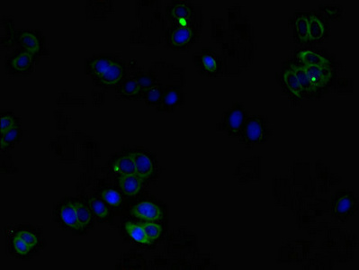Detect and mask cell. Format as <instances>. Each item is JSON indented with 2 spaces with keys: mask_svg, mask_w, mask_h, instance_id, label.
Here are the masks:
<instances>
[{
  "mask_svg": "<svg viewBox=\"0 0 359 270\" xmlns=\"http://www.w3.org/2000/svg\"><path fill=\"white\" fill-rule=\"evenodd\" d=\"M60 214H61L62 222L66 225H68V227L73 228L75 230H81V229H83L82 226L79 223V219H78V215H77L74 204L71 203V202H67V203H65L64 205L61 206Z\"/></svg>",
  "mask_w": 359,
  "mask_h": 270,
  "instance_id": "cell-12",
  "label": "cell"
},
{
  "mask_svg": "<svg viewBox=\"0 0 359 270\" xmlns=\"http://www.w3.org/2000/svg\"><path fill=\"white\" fill-rule=\"evenodd\" d=\"M141 226L143 227L146 235L151 241L158 239L161 234L162 227L158 225V223L147 222V223H142Z\"/></svg>",
  "mask_w": 359,
  "mask_h": 270,
  "instance_id": "cell-28",
  "label": "cell"
},
{
  "mask_svg": "<svg viewBox=\"0 0 359 270\" xmlns=\"http://www.w3.org/2000/svg\"><path fill=\"white\" fill-rule=\"evenodd\" d=\"M125 230L130 237L133 238L134 241L141 244H151V241L148 238L143 227L139 224L133 223H125Z\"/></svg>",
  "mask_w": 359,
  "mask_h": 270,
  "instance_id": "cell-16",
  "label": "cell"
},
{
  "mask_svg": "<svg viewBox=\"0 0 359 270\" xmlns=\"http://www.w3.org/2000/svg\"><path fill=\"white\" fill-rule=\"evenodd\" d=\"M306 68V73L308 75L311 85L313 89L315 90L318 87H322L327 84L331 78V71L328 68L327 66H303Z\"/></svg>",
  "mask_w": 359,
  "mask_h": 270,
  "instance_id": "cell-7",
  "label": "cell"
},
{
  "mask_svg": "<svg viewBox=\"0 0 359 270\" xmlns=\"http://www.w3.org/2000/svg\"><path fill=\"white\" fill-rule=\"evenodd\" d=\"M166 17L172 25L198 26L204 25L202 7L187 1H172L166 9Z\"/></svg>",
  "mask_w": 359,
  "mask_h": 270,
  "instance_id": "cell-1",
  "label": "cell"
},
{
  "mask_svg": "<svg viewBox=\"0 0 359 270\" xmlns=\"http://www.w3.org/2000/svg\"><path fill=\"white\" fill-rule=\"evenodd\" d=\"M202 27L172 25L165 32V43L173 50H187L198 42Z\"/></svg>",
  "mask_w": 359,
  "mask_h": 270,
  "instance_id": "cell-2",
  "label": "cell"
},
{
  "mask_svg": "<svg viewBox=\"0 0 359 270\" xmlns=\"http://www.w3.org/2000/svg\"><path fill=\"white\" fill-rule=\"evenodd\" d=\"M241 17V7H232L229 8V13H228V18H229V23L237 21Z\"/></svg>",
  "mask_w": 359,
  "mask_h": 270,
  "instance_id": "cell-36",
  "label": "cell"
},
{
  "mask_svg": "<svg viewBox=\"0 0 359 270\" xmlns=\"http://www.w3.org/2000/svg\"><path fill=\"white\" fill-rule=\"evenodd\" d=\"M351 205H352V199L349 197V195H343L336 203L335 211L337 213H346L351 209Z\"/></svg>",
  "mask_w": 359,
  "mask_h": 270,
  "instance_id": "cell-30",
  "label": "cell"
},
{
  "mask_svg": "<svg viewBox=\"0 0 359 270\" xmlns=\"http://www.w3.org/2000/svg\"><path fill=\"white\" fill-rule=\"evenodd\" d=\"M13 245H14L15 251L17 252L18 254H21V255L27 254L30 251V249H31V247L23 239L19 237L17 234L13 239Z\"/></svg>",
  "mask_w": 359,
  "mask_h": 270,
  "instance_id": "cell-31",
  "label": "cell"
},
{
  "mask_svg": "<svg viewBox=\"0 0 359 270\" xmlns=\"http://www.w3.org/2000/svg\"><path fill=\"white\" fill-rule=\"evenodd\" d=\"M137 82L139 83L141 89L147 90L151 88V86H155L157 83L155 81V79L150 74H141L138 76L136 79Z\"/></svg>",
  "mask_w": 359,
  "mask_h": 270,
  "instance_id": "cell-32",
  "label": "cell"
},
{
  "mask_svg": "<svg viewBox=\"0 0 359 270\" xmlns=\"http://www.w3.org/2000/svg\"><path fill=\"white\" fill-rule=\"evenodd\" d=\"M73 204L75 206L79 223L82 228H85L89 224L90 221H91V212H89L88 209L86 208V205H83L82 203L75 202Z\"/></svg>",
  "mask_w": 359,
  "mask_h": 270,
  "instance_id": "cell-25",
  "label": "cell"
},
{
  "mask_svg": "<svg viewBox=\"0 0 359 270\" xmlns=\"http://www.w3.org/2000/svg\"><path fill=\"white\" fill-rule=\"evenodd\" d=\"M296 34L299 40L306 43L309 41V32H308V16L306 14H300L295 17V21Z\"/></svg>",
  "mask_w": 359,
  "mask_h": 270,
  "instance_id": "cell-20",
  "label": "cell"
},
{
  "mask_svg": "<svg viewBox=\"0 0 359 270\" xmlns=\"http://www.w3.org/2000/svg\"><path fill=\"white\" fill-rule=\"evenodd\" d=\"M246 121V111L244 108L237 104L229 110L223 119L224 129L230 134H237L241 132Z\"/></svg>",
  "mask_w": 359,
  "mask_h": 270,
  "instance_id": "cell-5",
  "label": "cell"
},
{
  "mask_svg": "<svg viewBox=\"0 0 359 270\" xmlns=\"http://www.w3.org/2000/svg\"><path fill=\"white\" fill-rule=\"evenodd\" d=\"M18 136V128L15 126L13 129L9 130L7 133H3L1 136V147L2 149L7 146L9 142L15 140Z\"/></svg>",
  "mask_w": 359,
  "mask_h": 270,
  "instance_id": "cell-33",
  "label": "cell"
},
{
  "mask_svg": "<svg viewBox=\"0 0 359 270\" xmlns=\"http://www.w3.org/2000/svg\"><path fill=\"white\" fill-rule=\"evenodd\" d=\"M299 58L303 62L304 66H327L326 58L313 50H302V52L299 53Z\"/></svg>",
  "mask_w": 359,
  "mask_h": 270,
  "instance_id": "cell-18",
  "label": "cell"
},
{
  "mask_svg": "<svg viewBox=\"0 0 359 270\" xmlns=\"http://www.w3.org/2000/svg\"><path fill=\"white\" fill-rule=\"evenodd\" d=\"M184 96L181 90L178 88H168L165 89L162 97L160 105L163 108L176 107L183 101Z\"/></svg>",
  "mask_w": 359,
  "mask_h": 270,
  "instance_id": "cell-13",
  "label": "cell"
},
{
  "mask_svg": "<svg viewBox=\"0 0 359 270\" xmlns=\"http://www.w3.org/2000/svg\"><path fill=\"white\" fill-rule=\"evenodd\" d=\"M320 10L324 12L331 20H338L343 14V8L338 4H325L320 5Z\"/></svg>",
  "mask_w": 359,
  "mask_h": 270,
  "instance_id": "cell-24",
  "label": "cell"
},
{
  "mask_svg": "<svg viewBox=\"0 0 359 270\" xmlns=\"http://www.w3.org/2000/svg\"><path fill=\"white\" fill-rule=\"evenodd\" d=\"M101 196H102L103 200L105 203H107L112 206H118L122 203L121 194H119L117 191L114 190V189H107V190L103 191Z\"/></svg>",
  "mask_w": 359,
  "mask_h": 270,
  "instance_id": "cell-29",
  "label": "cell"
},
{
  "mask_svg": "<svg viewBox=\"0 0 359 270\" xmlns=\"http://www.w3.org/2000/svg\"><path fill=\"white\" fill-rule=\"evenodd\" d=\"M132 214L147 222H155L162 218V212L158 205L151 202H141L133 206Z\"/></svg>",
  "mask_w": 359,
  "mask_h": 270,
  "instance_id": "cell-6",
  "label": "cell"
},
{
  "mask_svg": "<svg viewBox=\"0 0 359 270\" xmlns=\"http://www.w3.org/2000/svg\"><path fill=\"white\" fill-rule=\"evenodd\" d=\"M195 64L201 68L203 71L210 75H216L219 72L226 71L223 56L216 53L212 48H204L194 55Z\"/></svg>",
  "mask_w": 359,
  "mask_h": 270,
  "instance_id": "cell-3",
  "label": "cell"
},
{
  "mask_svg": "<svg viewBox=\"0 0 359 270\" xmlns=\"http://www.w3.org/2000/svg\"><path fill=\"white\" fill-rule=\"evenodd\" d=\"M17 235L21 239H23L31 248L36 246L37 242H38V240H37V237H36L35 235L32 233V232H30V231L22 230L20 232H18Z\"/></svg>",
  "mask_w": 359,
  "mask_h": 270,
  "instance_id": "cell-35",
  "label": "cell"
},
{
  "mask_svg": "<svg viewBox=\"0 0 359 270\" xmlns=\"http://www.w3.org/2000/svg\"><path fill=\"white\" fill-rule=\"evenodd\" d=\"M325 25L322 19L317 14H311L308 16V32L309 41L319 42L322 40L325 35Z\"/></svg>",
  "mask_w": 359,
  "mask_h": 270,
  "instance_id": "cell-11",
  "label": "cell"
},
{
  "mask_svg": "<svg viewBox=\"0 0 359 270\" xmlns=\"http://www.w3.org/2000/svg\"><path fill=\"white\" fill-rule=\"evenodd\" d=\"M89 207L94 213L99 217V218H105L109 214V211L106 207V205L104 202L98 199V198H90L89 199Z\"/></svg>",
  "mask_w": 359,
  "mask_h": 270,
  "instance_id": "cell-26",
  "label": "cell"
},
{
  "mask_svg": "<svg viewBox=\"0 0 359 270\" xmlns=\"http://www.w3.org/2000/svg\"><path fill=\"white\" fill-rule=\"evenodd\" d=\"M113 62L114 61H112L109 58L102 57L94 59L93 61L90 62V71L92 72L97 78L101 79V77L104 75Z\"/></svg>",
  "mask_w": 359,
  "mask_h": 270,
  "instance_id": "cell-19",
  "label": "cell"
},
{
  "mask_svg": "<svg viewBox=\"0 0 359 270\" xmlns=\"http://www.w3.org/2000/svg\"><path fill=\"white\" fill-rule=\"evenodd\" d=\"M266 130L262 119L250 117L245 121L241 132L246 141L249 143H259L266 138Z\"/></svg>",
  "mask_w": 359,
  "mask_h": 270,
  "instance_id": "cell-4",
  "label": "cell"
},
{
  "mask_svg": "<svg viewBox=\"0 0 359 270\" xmlns=\"http://www.w3.org/2000/svg\"><path fill=\"white\" fill-rule=\"evenodd\" d=\"M113 169L115 173H118L121 176H128L134 174V162L132 156L129 154L118 158L114 163Z\"/></svg>",
  "mask_w": 359,
  "mask_h": 270,
  "instance_id": "cell-15",
  "label": "cell"
},
{
  "mask_svg": "<svg viewBox=\"0 0 359 270\" xmlns=\"http://www.w3.org/2000/svg\"><path fill=\"white\" fill-rule=\"evenodd\" d=\"M15 121L9 115H2L1 117V134L7 133L15 127Z\"/></svg>",
  "mask_w": 359,
  "mask_h": 270,
  "instance_id": "cell-34",
  "label": "cell"
},
{
  "mask_svg": "<svg viewBox=\"0 0 359 270\" xmlns=\"http://www.w3.org/2000/svg\"><path fill=\"white\" fill-rule=\"evenodd\" d=\"M139 83L137 82L136 79H127L125 82H123L121 86V93L125 95L128 97H133L135 95H138L141 91Z\"/></svg>",
  "mask_w": 359,
  "mask_h": 270,
  "instance_id": "cell-27",
  "label": "cell"
},
{
  "mask_svg": "<svg viewBox=\"0 0 359 270\" xmlns=\"http://www.w3.org/2000/svg\"><path fill=\"white\" fill-rule=\"evenodd\" d=\"M130 155L132 156L134 162V174L140 176L142 180L148 179L149 177H151L154 170L153 163L151 161V158H149L147 155L139 151L133 152Z\"/></svg>",
  "mask_w": 359,
  "mask_h": 270,
  "instance_id": "cell-8",
  "label": "cell"
},
{
  "mask_svg": "<svg viewBox=\"0 0 359 270\" xmlns=\"http://www.w3.org/2000/svg\"><path fill=\"white\" fill-rule=\"evenodd\" d=\"M122 74H123V69L122 66L114 61L104 75L101 77L100 80L105 85L114 86L122 79Z\"/></svg>",
  "mask_w": 359,
  "mask_h": 270,
  "instance_id": "cell-14",
  "label": "cell"
},
{
  "mask_svg": "<svg viewBox=\"0 0 359 270\" xmlns=\"http://www.w3.org/2000/svg\"><path fill=\"white\" fill-rule=\"evenodd\" d=\"M12 66L16 70L19 71H25L27 70L32 63V54L28 51H23L21 53L17 54L12 60Z\"/></svg>",
  "mask_w": 359,
  "mask_h": 270,
  "instance_id": "cell-21",
  "label": "cell"
},
{
  "mask_svg": "<svg viewBox=\"0 0 359 270\" xmlns=\"http://www.w3.org/2000/svg\"><path fill=\"white\" fill-rule=\"evenodd\" d=\"M16 41L25 51H28L31 54L37 53L41 49V43L38 36L31 31H21L18 32Z\"/></svg>",
  "mask_w": 359,
  "mask_h": 270,
  "instance_id": "cell-9",
  "label": "cell"
},
{
  "mask_svg": "<svg viewBox=\"0 0 359 270\" xmlns=\"http://www.w3.org/2000/svg\"><path fill=\"white\" fill-rule=\"evenodd\" d=\"M292 70L294 71L295 76L297 77V79H298L299 82L301 84L303 91H307V92L314 91L313 86L311 85L309 78H308L306 68H304L303 66L302 67H301V66H293Z\"/></svg>",
  "mask_w": 359,
  "mask_h": 270,
  "instance_id": "cell-23",
  "label": "cell"
},
{
  "mask_svg": "<svg viewBox=\"0 0 359 270\" xmlns=\"http://www.w3.org/2000/svg\"><path fill=\"white\" fill-rule=\"evenodd\" d=\"M164 91L165 89L162 87L161 85L156 84L155 86H151V88L144 91L145 101L149 104H160Z\"/></svg>",
  "mask_w": 359,
  "mask_h": 270,
  "instance_id": "cell-22",
  "label": "cell"
},
{
  "mask_svg": "<svg viewBox=\"0 0 359 270\" xmlns=\"http://www.w3.org/2000/svg\"><path fill=\"white\" fill-rule=\"evenodd\" d=\"M284 79V85L288 87V89L290 90L293 95H295V97H301L302 96V86L299 82L297 77L295 76L294 71L291 69H288L284 72L283 75Z\"/></svg>",
  "mask_w": 359,
  "mask_h": 270,
  "instance_id": "cell-17",
  "label": "cell"
},
{
  "mask_svg": "<svg viewBox=\"0 0 359 270\" xmlns=\"http://www.w3.org/2000/svg\"><path fill=\"white\" fill-rule=\"evenodd\" d=\"M143 180L136 174H132L128 176H121L119 178V186L123 194L129 196H133L140 192Z\"/></svg>",
  "mask_w": 359,
  "mask_h": 270,
  "instance_id": "cell-10",
  "label": "cell"
}]
</instances>
